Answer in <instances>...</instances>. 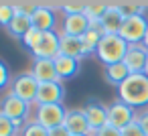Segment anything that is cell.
<instances>
[{"mask_svg":"<svg viewBox=\"0 0 148 136\" xmlns=\"http://www.w3.org/2000/svg\"><path fill=\"white\" fill-rule=\"evenodd\" d=\"M39 81L35 79L33 73H23L14 79V87H12V93L18 95L21 100H25L27 104L35 102L37 100V93H39Z\"/></svg>","mask_w":148,"mask_h":136,"instance_id":"obj_8","label":"cell"},{"mask_svg":"<svg viewBox=\"0 0 148 136\" xmlns=\"http://www.w3.org/2000/svg\"><path fill=\"white\" fill-rule=\"evenodd\" d=\"M144 75L148 77V63H146V69H144Z\"/></svg>","mask_w":148,"mask_h":136,"instance_id":"obj_35","label":"cell"},{"mask_svg":"<svg viewBox=\"0 0 148 136\" xmlns=\"http://www.w3.org/2000/svg\"><path fill=\"white\" fill-rule=\"evenodd\" d=\"M146 33H148V21L142 14H138V16L124 19V25H122V29H120L118 35L128 45H144Z\"/></svg>","mask_w":148,"mask_h":136,"instance_id":"obj_3","label":"cell"},{"mask_svg":"<svg viewBox=\"0 0 148 136\" xmlns=\"http://www.w3.org/2000/svg\"><path fill=\"white\" fill-rule=\"evenodd\" d=\"M132 122H136V114H134V108L126 106L124 102H116L112 106H108V124L118 128V130H124L126 126H130Z\"/></svg>","mask_w":148,"mask_h":136,"instance_id":"obj_5","label":"cell"},{"mask_svg":"<svg viewBox=\"0 0 148 136\" xmlns=\"http://www.w3.org/2000/svg\"><path fill=\"white\" fill-rule=\"evenodd\" d=\"M93 136H122V130H118V128H114V126H103L101 130H97Z\"/></svg>","mask_w":148,"mask_h":136,"instance_id":"obj_31","label":"cell"},{"mask_svg":"<svg viewBox=\"0 0 148 136\" xmlns=\"http://www.w3.org/2000/svg\"><path fill=\"white\" fill-rule=\"evenodd\" d=\"M16 130H18V128L14 126V122L8 120L2 112H0V136H14Z\"/></svg>","mask_w":148,"mask_h":136,"instance_id":"obj_27","label":"cell"},{"mask_svg":"<svg viewBox=\"0 0 148 136\" xmlns=\"http://www.w3.org/2000/svg\"><path fill=\"white\" fill-rule=\"evenodd\" d=\"M136 124L142 128V132L148 136V112H144L142 116H136Z\"/></svg>","mask_w":148,"mask_h":136,"instance_id":"obj_32","label":"cell"},{"mask_svg":"<svg viewBox=\"0 0 148 136\" xmlns=\"http://www.w3.org/2000/svg\"><path fill=\"white\" fill-rule=\"evenodd\" d=\"M55 69H57V75H59V81H63V79H69V77L77 75L79 61L71 59V57H65V55H59L55 59Z\"/></svg>","mask_w":148,"mask_h":136,"instance_id":"obj_18","label":"cell"},{"mask_svg":"<svg viewBox=\"0 0 148 136\" xmlns=\"http://www.w3.org/2000/svg\"><path fill=\"white\" fill-rule=\"evenodd\" d=\"M59 55L71 57V59H81L85 57L83 53V43L79 37H71V35H61V47H59Z\"/></svg>","mask_w":148,"mask_h":136,"instance_id":"obj_17","label":"cell"},{"mask_svg":"<svg viewBox=\"0 0 148 136\" xmlns=\"http://www.w3.org/2000/svg\"><path fill=\"white\" fill-rule=\"evenodd\" d=\"M120 102L130 108H144L148 106V77L144 73H132L120 87H118Z\"/></svg>","mask_w":148,"mask_h":136,"instance_id":"obj_1","label":"cell"},{"mask_svg":"<svg viewBox=\"0 0 148 136\" xmlns=\"http://www.w3.org/2000/svg\"><path fill=\"white\" fill-rule=\"evenodd\" d=\"M83 110H85V116H87V122H89V128H91L89 136H93L97 130L108 126V108L106 106H101L97 102H89Z\"/></svg>","mask_w":148,"mask_h":136,"instance_id":"obj_11","label":"cell"},{"mask_svg":"<svg viewBox=\"0 0 148 136\" xmlns=\"http://www.w3.org/2000/svg\"><path fill=\"white\" fill-rule=\"evenodd\" d=\"M0 112H2L8 120H12L14 126L18 128V126L23 124V120L29 116V104H27L25 100H21L18 95L10 93V95L4 98V102H2V110H0Z\"/></svg>","mask_w":148,"mask_h":136,"instance_id":"obj_6","label":"cell"},{"mask_svg":"<svg viewBox=\"0 0 148 136\" xmlns=\"http://www.w3.org/2000/svg\"><path fill=\"white\" fill-rule=\"evenodd\" d=\"M35 79L39 83H49V81H59L57 69H55V59H35L33 71Z\"/></svg>","mask_w":148,"mask_h":136,"instance_id":"obj_12","label":"cell"},{"mask_svg":"<svg viewBox=\"0 0 148 136\" xmlns=\"http://www.w3.org/2000/svg\"><path fill=\"white\" fill-rule=\"evenodd\" d=\"M130 77V69L126 67V63L124 61H120V63H114V65H108L106 67V81L108 83H112V85H122L126 79Z\"/></svg>","mask_w":148,"mask_h":136,"instance_id":"obj_19","label":"cell"},{"mask_svg":"<svg viewBox=\"0 0 148 136\" xmlns=\"http://www.w3.org/2000/svg\"><path fill=\"white\" fill-rule=\"evenodd\" d=\"M65 95V89L61 85V81H49V83H41L39 85V93H37V104L39 106H47V104H61Z\"/></svg>","mask_w":148,"mask_h":136,"instance_id":"obj_10","label":"cell"},{"mask_svg":"<svg viewBox=\"0 0 148 136\" xmlns=\"http://www.w3.org/2000/svg\"><path fill=\"white\" fill-rule=\"evenodd\" d=\"M71 134H91V128H89V122H87V116H85V110H67V118H65V124H63Z\"/></svg>","mask_w":148,"mask_h":136,"instance_id":"obj_13","label":"cell"},{"mask_svg":"<svg viewBox=\"0 0 148 136\" xmlns=\"http://www.w3.org/2000/svg\"><path fill=\"white\" fill-rule=\"evenodd\" d=\"M41 37H43V33H41V31H37V29H31V31H29V33H27L23 39H21V41H23V45H25V47H27V49L33 53V51L37 49V45H39Z\"/></svg>","mask_w":148,"mask_h":136,"instance_id":"obj_23","label":"cell"},{"mask_svg":"<svg viewBox=\"0 0 148 136\" xmlns=\"http://www.w3.org/2000/svg\"><path fill=\"white\" fill-rule=\"evenodd\" d=\"M49 136H71V132H69L65 126H57V128L49 130Z\"/></svg>","mask_w":148,"mask_h":136,"instance_id":"obj_33","label":"cell"},{"mask_svg":"<svg viewBox=\"0 0 148 136\" xmlns=\"http://www.w3.org/2000/svg\"><path fill=\"white\" fill-rule=\"evenodd\" d=\"M108 8H110V4H106V2H87V6H85V16L89 19V23L101 21V16L106 14Z\"/></svg>","mask_w":148,"mask_h":136,"instance_id":"obj_21","label":"cell"},{"mask_svg":"<svg viewBox=\"0 0 148 136\" xmlns=\"http://www.w3.org/2000/svg\"><path fill=\"white\" fill-rule=\"evenodd\" d=\"M14 6V12L16 14H21V16H33L35 12H37V8L41 6V4H33V2H16V4H12Z\"/></svg>","mask_w":148,"mask_h":136,"instance_id":"obj_26","label":"cell"},{"mask_svg":"<svg viewBox=\"0 0 148 136\" xmlns=\"http://www.w3.org/2000/svg\"><path fill=\"white\" fill-rule=\"evenodd\" d=\"M128 49H130V45L120 35H106V37H101L99 47H97L95 53H97L99 61L106 63V67H108V65H114V63L124 61Z\"/></svg>","mask_w":148,"mask_h":136,"instance_id":"obj_2","label":"cell"},{"mask_svg":"<svg viewBox=\"0 0 148 136\" xmlns=\"http://www.w3.org/2000/svg\"><path fill=\"white\" fill-rule=\"evenodd\" d=\"M71 136H87V134H71Z\"/></svg>","mask_w":148,"mask_h":136,"instance_id":"obj_36","label":"cell"},{"mask_svg":"<svg viewBox=\"0 0 148 136\" xmlns=\"http://www.w3.org/2000/svg\"><path fill=\"white\" fill-rule=\"evenodd\" d=\"M14 16H16V12H14L12 4H0V25H2V27L8 29V25L12 23Z\"/></svg>","mask_w":148,"mask_h":136,"instance_id":"obj_25","label":"cell"},{"mask_svg":"<svg viewBox=\"0 0 148 136\" xmlns=\"http://www.w3.org/2000/svg\"><path fill=\"white\" fill-rule=\"evenodd\" d=\"M23 136H49V130H47V128H43V126H41V124H37V122H31V124H27V126H25Z\"/></svg>","mask_w":148,"mask_h":136,"instance_id":"obj_28","label":"cell"},{"mask_svg":"<svg viewBox=\"0 0 148 136\" xmlns=\"http://www.w3.org/2000/svg\"><path fill=\"white\" fill-rule=\"evenodd\" d=\"M124 63L130 69V75L132 73H144L146 63H148V49L144 45H130V49L124 57Z\"/></svg>","mask_w":148,"mask_h":136,"instance_id":"obj_9","label":"cell"},{"mask_svg":"<svg viewBox=\"0 0 148 136\" xmlns=\"http://www.w3.org/2000/svg\"><path fill=\"white\" fill-rule=\"evenodd\" d=\"M101 29L106 35H118L122 25H124V14L120 12L118 4H110V8L106 10V14L101 16Z\"/></svg>","mask_w":148,"mask_h":136,"instance_id":"obj_14","label":"cell"},{"mask_svg":"<svg viewBox=\"0 0 148 136\" xmlns=\"http://www.w3.org/2000/svg\"><path fill=\"white\" fill-rule=\"evenodd\" d=\"M118 8H120V12L124 14V19H128V16H138V14H142V10H144V4L142 2H120L118 4Z\"/></svg>","mask_w":148,"mask_h":136,"instance_id":"obj_22","label":"cell"},{"mask_svg":"<svg viewBox=\"0 0 148 136\" xmlns=\"http://www.w3.org/2000/svg\"><path fill=\"white\" fill-rule=\"evenodd\" d=\"M59 47H61V35L49 31V33H43L37 49L33 51V57L35 59H57L59 57Z\"/></svg>","mask_w":148,"mask_h":136,"instance_id":"obj_7","label":"cell"},{"mask_svg":"<svg viewBox=\"0 0 148 136\" xmlns=\"http://www.w3.org/2000/svg\"><path fill=\"white\" fill-rule=\"evenodd\" d=\"M144 47L148 49V33H146V39H144Z\"/></svg>","mask_w":148,"mask_h":136,"instance_id":"obj_34","label":"cell"},{"mask_svg":"<svg viewBox=\"0 0 148 136\" xmlns=\"http://www.w3.org/2000/svg\"><path fill=\"white\" fill-rule=\"evenodd\" d=\"M67 118V110L63 104H47V106H37V124H41L47 130H53L57 126H63Z\"/></svg>","mask_w":148,"mask_h":136,"instance_id":"obj_4","label":"cell"},{"mask_svg":"<svg viewBox=\"0 0 148 136\" xmlns=\"http://www.w3.org/2000/svg\"><path fill=\"white\" fill-rule=\"evenodd\" d=\"M122 136H146V134L142 132V128H140L136 122H132L130 126H126V128L122 130Z\"/></svg>","mask_w":148,"mask_h":136,"instance_id":"obj_30","label":"cell"},{"mask_svg":"<svg viewBox=\"0 0 148 136\" xmlns=\"http://www.w3.org/2000/svg\"><path fill=\"white\" fill-rule=\"evenodd\" d=\"M31 29H33L31 19H29V16H21V14H16V16L12 19V23L8 25V33H10L12 37H18V39H23Z\"/></svg>","mask_w":148,"mask_h":136,"instance_id":"obj_20","label":"cell"},{"mask_svg":"<svg viewBox=\"0 0 148 136\" xmlns=\"http://www.w3.org/2000/svg\"><path fill=\"white\" fill-rule=\"evenodd\" d=\"M85 6H87V2H63V4H61V8H63L65 16L85 14Z\"/></svg>","mask_w":148,"mask_h":136,"instance_id":"obj_24","label":"cell"},{"mask_svg":"<svg viewBox=\"0 0 148 136\" xmlns=\"http://www.w3.org/2000/svg\"><path fill=\"white\" fill-rule=\"evenodd\" d=\"M8 81H10V71H8L6 63L0 59V89L6 87V83H8Z\"/></svg>","mask_w":148,"mask_h":136,"instance_id":"obj_29","label":"cell"},{"mask_svg":"<svg viewBox=\"0 0 148 136\" xmlns=\"http://www.w3.org/2000/svg\"><path fill=\"white\" fill-rule=\"evenodd\" d=\"M31 23H33V29L41 31V33H49L55 27V12L49 6H39L37 12L31 16Z\"/></svg>","mask_w":148,"mask_h":136,"instance_id":"obj_16","label":"cell"},{"mask_svg":"<svg viewBox=\"0 0 148 136\" xmlns=\"http://www.w3.org/2000/svg\"><path fill=\"white\" fill-rule=\"evenodd\" d=\"M89 31V19L85 14H73V16H65L63 23V35H71V37H83Z\"/></svg>","mask_w":148,"mask_h":136,"instance_id":"obj_15","label":"cell"}]
</instances>
